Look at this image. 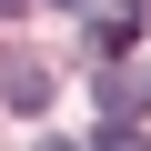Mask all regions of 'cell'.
<instances>
[{"instance_id":"cell-1","label":"cell","mask_w":151,"mask_h":151,"mask_svg":"<svg viewBox=\"0 0 151 151\" xmlns=\"http://www.w3.org/2000/svg\"><path fill=\"white\" fill-rule=\"evenodd\" d=\"M131 111H151V81L141 70H101V121H131Z\"/></svg>"},{"instance_id":"cell-2","label":"cell","mask_w":151,"mask_h":151,"mask_svg":"<svg viewBox=\"0 0 151 151\" xmlns=\"http://www.w3.org/2000/svg\"><path fill=\"white\" fill-rule=\"evenodd\" d=\"M0 101H10V111H40L50 101V70L40 60H10V70H0Z\"/></svg>"},{"instance_id":"cell-3","label":"cell","mask_w":151,"mask_h":151,"mask_svg":"<svg viewBox=\"0 0 151 151\" xmlns=\"http://www.w3.org/2000/svg\"><path fill=\"white\" fill-rule=\"evenodd\" d=\"M131 40H141V10H111V20H101V60H111V50H131Z\"/></svg>"},{"instance_id":"cell-4","label":"cell","mask_w":151,"mask_h":151,"mask_svg":"<svg viewBox=\"0 0 151 151\" xmlns=\"http://www.w3.org/2000/svg\"><path fill=\"white\" fill-rule=\"evenodd\" d=\"M91 151H151V141H141V131H131V121H111V131H101V141H91Z\"/></svg>"},{"instance_id":"cell-5","label":"cell","mask_w":151,"mask_h":151,"mask_svg":"<svg viewBox=\"0 0 151 151\" xmlns=\"http://www.w3.org/2000/svg\"><path fill=\"white\" fill-rule=\"evenodd\" d=\"M20 10H30V0H0V20H20Z\"/></svg>"},{"instance_id":"cell-6","label":"cell","mask_w":151,"mask_h":151,"mask_svg":"<svg viewBox=\"0 0 151 151\" xmlns=\"http://www.w3.org/2000/svg\"><path fill=\"white\" fill-rule=\"evenodd\" d=\"M40 151H81V141H40Z\"/></svg>"},{"instance_id":"cell-7","label":"cell","mask_w":151,"mask_h":151,"mask_svg":"<svg viewBox=\"0 0 151 151\" xmlns=\"http://www.w3.org/2000/svg\"><path fill=\"white\" fill-rule=\"evenodd\" d=\"M60 10H81V0H60Z\"/></svg>"}]
</instances>
